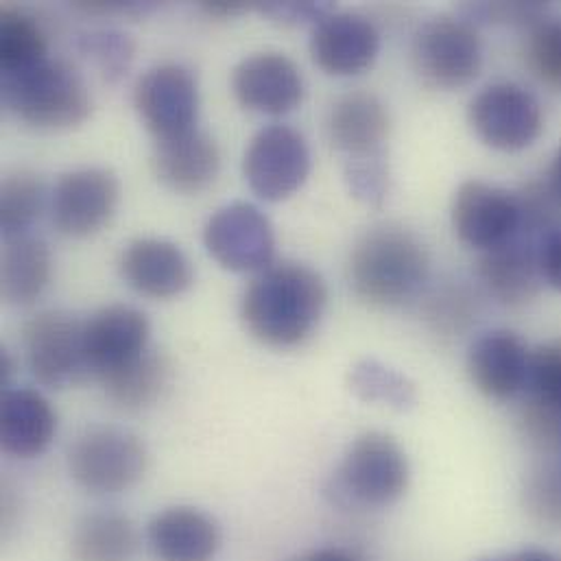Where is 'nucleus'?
Wrapping results in <instances>:
<instances>
[{"label":"nucleus","instance_id":"obj_1","mask_svg":"<svg viewBox=\"0 0 561 561\" xmlns=\"http://www.w3.org/2000/svg\"><path fill=\"white\" fill-rule=\"evenodd\" d=\"M325 306V282L314 270L299 263H280L261 272L248 286L241 317L256 341L284 350L312 336Z\"/></svg>","mask_w":561,"mask_h":561},{"label":"nucleus","instance_id":"obj_2","mask_svg":"<svg viewBox=\"0 0 561 561\" xmlns=\"http://www.w3.org/2000/svg\"><path fill=\"white\" fill-rule=\"evenodd\" d=\"M354 295L374 308L413 301L431 276L426 245L402 226H376L354 245L347 265Z\"/></svg>","mask_w":561,"mask_h":561},{"label":"nucleus","instance_id":"obj_3","mask_svg":"<svg viewBox=\"0 0 561 561\" xmlns=\"http://www.w3.org/2000/svg\"><path fill=\"white\" fill-rule=\"evenodd\" d=\"M411 466L402 446L387 433L356 437L325 483V499L341 510H387L409 490Z\"/></svg>","mask_w":561,"mask_h":561},{"label":"nucleus","instance_id":"obj_4","mask_svg":"<svg viewBox=\"0 0 561 561\" xmlns=\"http://www.w3.org/2000/svg\"><path fill=\"white\" fill-rule=\"evenodd\" d=\"M2 103L22 123L61 131L83 125L92 96L83 77L61 59H44L26 70L2 75Z\"/></svg>","mask_w":561,"mask_h":561},{"label":"nucleus","instance_id":"obj_5","mask_svg":"<svg viewBox=\"0 0 561 561\" xmlns=\"http://www.w3.org/2000/svg\"><path fill=\"white\" fill-rule=\"evenodd\" d=\"M147 468L145 442L121 426H90L68 448L72 481L94 496H114L136 488Z\"/></svg>","mask_w":561,"mask_h":561},{"label":"nucleus","instance_id":"obj_6","mask_svg":"<svg viewBox=\"0 0 561 561\" xmlns=\"http://www.w3.org/2000/svg\"><path fill=\"white\" fill-rule=\"evenodd\" d=\"M83 330L85 321L68 310H44L24 323V363L42 387L68 389L92 378Z\"/></svg>","mask_w":561,"mask_h":561},{"label":"nucleus","instance_id":"obj_7","mask_svg":"<svg viewBox=\"0 0 561 561\" xmlns=\"http://www.w3.org/2000/svg\"><path fill=\"white\" fill-rule=\"evenodd\" d=\"M411 55L415 72L439 90L466 88L483 68V42L477 26L453 15L424 22L413 37Z\"/></svg>","mask_w":561,"mask_h":561},{"label":"nucleus","instance_id":"obj_8","mask_svg":"<svg viewBox=\"0 0 561 561\" xmlns=\"http://www.w3.org/2000/svg\"><path fill=\"white\" fill-rule=\"evenodd\" d=\"M477 138L496 151L529 149L545 129V110L538 96L520 83L496 81L485 85L468 107Z\"/></svg>","mask_w":561,"mask_h":561},{"label":"nucleus","instance_id":"obj_9","mask_svg":"<svg viewBox=\"0 0 561 561\" xmlns=\"http://www.w3.org/2000/svg\"><path fill=\"white\" fill-rule=\"evenodd\" d=\"M208 254L228 272L261 274L274 265L276 234L272 221L252 204H230L217 210L206 228Z\"/></svg>","mask_w":561,"mask_h":561},{"label":"nucleus","instance_id":"obj_10","mask_svg":"<svg viewBox=\"0 0 561 561\" xmlns=\"http://www.w3.org/2000/svg\"><path fill=\"white\" fill-rule=\"evenodd\" d=\"M243 173L254 195L265 202H284L295 195L310 173L306 138L288 125H267L250 142Z\"/></svg>","mask_w":561,"mask_h":561},{"label":"nucleus","instance_id":"obj_11","mask_svg":"<svg viewBox=\"0 0 561 561\" xmlns=\"http://www.w3.org/2000/svg\"><path fill=\"white\" fill-rule=\"evenodd\" d=\"M134 103L156 140H169L197 129L199 85L182 64H158L136 83Z\"/></svg>","mask_w":561,"mask_h":561},{"label":"nucleus","instance_id":"obj_12","mask_svg":"<svg viewBox=\"0 0 561 561\" xmlns=\"http://www.w3.org/2000/svg\"><path fill=\"white\" fill-rule=\"evenodd\" d=\"M450 217L457 239L481 254L523 237L516 193L481 180H468L457 188Z\"/></svg>","mask_w":561,"mask_h":561},{"label":"nucleus","instance_id":"obj_13","mask_svg":"<svg viewBox=\"0 0 561 561\" xmlns=\"http://www.w3.org/2000/svg\"><path fill=\"white\" fill-rule=\"evenodd\" d=\"M121 202L116 173L101 167L68 171L50 193L53 226L70 239H85L103 230Z\"/></svg>","mask_w":561,"mask_h":561},{"label":"nucleus","instance_id":"obj_14","mask_svg":"<svg viewBox=\"0 0 561 561\" xmlns=\"http://www.w3.org/2000/svg\"><path fill=\"white\" fill-rule=\"evenodd\" d=\"M380 53V31L354 11H332L314 24L310 55L332 77H354L374 66Z\"/></svg>","mask_w":561,"mask_h":561},{"label":"nucleus","instance_id":"obj_15","mask_svg":"<svg viewBox=\"0 0 561 561\" xmlns=\"http://www.w3.org/2000/svg\"><path fill=\"white\" fill-rule=\"evenodd\" d=\"M85 358L92 378H101L151 347V323L134 306L112 304L85 319Z\"/></svg>","mask_w":561,"mask_h":561},{"label":"nucleus","instance_id":"obj_16","mask_svg":"<svg viewBox=\"0 0 561 561\" xmlns=\"http://www.w3.org/2000/svg\"><path fill=\"white\" fill-rule=\"evenodd\" d=\"M237 101L259 114H288L304 101L301 70L282 53H254L245 57L232 75Z\"/></svg>","mask_w":561,"mask_h":561},{"label":"nucleus","instance_id":"obj_17","mask_svg":"<svg viewBox=\"0 0 561 561\" xmlns=\"http://www.w3.org/2000/svg\"><path fill=\"white\" fill-rule=\"evenodd\" d=\"M328 140L343 162L387 156L391 118L387 105L371 92H350L334 101L325 121Z\"/></svg>","mask_w":561,"mask_h":561},{"label":"nucleus","instance_id":"obj_18","mask_svg":"<svg viewBox=\"0 0 561 561\" xmlns=\"http://www.w3.org/2000/svg\"><path fill=\"white\" fill-rule=\"evenodd\" d=\"M531 350L514 330H490L468 352L472 385L490 400H512L527 387Z\"/></svg>","mask_w":561,"mask_h":561},{"label":"nucleus","instance_id":"obj_19","mask_svg":"<svg viewBox=\"0 0 561 561\" xmlns=\"http://www.w3.org/2000/svg\"><path fill=\"white\" fill-rule=\"evenodd\" d=\"M158 561H213L221 551V525L199 507L175 505L158 512L145 531Z\"/></svg>","mask_w":561,"mask_h":561},{"label":"nucleus","instance_id":"obj_20","mask_svg":"<svg viewBox=\"0 0 561 561\" xmlns=\"http://www.w3.org/2000/svg\"><path fill=\"white\" fill-rule=\"evenodd\" d=\"M121 276L134 290L153 299H171L193 284V265L180 245L164 239L131 241L118 263Z\"/></svg>","mask_w":561,"mask_h":561},{"label":"nucleus","instance_id":"obj_21","mask_svg":"<svg viewBox=\"0 0 561 561\" xmlns=\"http://www.w3.org/2000/svg\"><path fill=\"white\" fill-rule=\"evenodd\" d=\"M57 413L31 387H7L0 400V446L15 459H35L53 444Z\"/></svg>","mask_w":561,"mask_h":561},{"label":"nucleus","instance_id":"obj_22","mask_svg":"<svg viewBox=\"0 0 561 561\" xmlns=\"http://www.w3.org/2000/svg\"><path fill=\"white\" fill-rule=\"evenodd\" d=\"M219 169V145L202 129H193L169 140H158L153 149L156 178L175 193L195 195L206 191L217 180Z\"/></svg>","mask_w":561,"mask_h":561},{"label":"nucleus","instance_id":"obj_23","mask_svg":"<svg viewBox=\"0 0 561 561\" xmlns=\"http://www.w3.org/2000/svg\"><path fill=\"white\" fill-rule=\"evenodd\" d=\"M477 276L499 304L518 308L536 299L542 286L538 241L518 237L501 248L481 254Z\"/></svg>","mask_w":561,"mask_h":561},{"label":"nucleus","instance_id":"obj_24","mask_svg":"<svg viewBox=\"0 0 561 561\" xmlns=\"http://www.w3.org/2000/svg\"><path fill=\"white\" fill-rule=\"evenodd\" d=\"M140 534L134 520L114 510H96L81 516L70 536L75 561H136Z\"/></svg>","mask_w":561,"mask_h":561},{"label":"nucleus","instance_id":"obj_25","mask_svg":"<svg viewBox=\"0 0 561 561\" xmlns=\"http://www.w3.org/2000/svg\"><path fill=\"white\" fill-rule=\"evenodd\" d=\"M107 400L125 411H145L162 400L171 385V363L164 352L149 347L134 360L99 378Z\"/></svg>","mask_w":561,"mask_h":561},{"label":"nucleus","instance_id":"obj_26","mask_svg":"<svg viewBox=\"0 0 561 561\" xmlns=\"http://www.w3.org/2000/svg\"><path fill=\"white\" fill-rule=\"evenodd\" d=\"M50 272V250L42 239L24 234L4 241L0 263V290L9 304H33L46 290Z\"/></svg>","mask_w":561,"mask_h":561},{"label":"nucleus","instance_id":"obj_27","mask_svg":"<svg viewBox=\"0 0 561 561\" xmlns=\"http://www.w3.org/2000/svg\"><path fill=\"white\" fill-rule=\"evenodd\" d=\"M44 59H48V42L42 24L22 9L4 7L0 11L2 75L26 70Z\"/></svg>","mask_w":561,"mask_h":561},{"label":"nucleus","instance_id":"obj_28","mask_svg":"<svg viewBox=\"0 0 561 561\" xmlns=\"http://www.w3.org/2000/svg\"><path fill=\"white\" fill-rule=\"evenodd\" d=\"M46 206V191L37 173L20 169L0 184V230L4 241L28 234Z\"/></svg>","mask_w":561,"mask_h":561},{"label":"nucleus","instance_id":"obj_29","mask_svg":"<svg viewBox=\"0 0 561 561\" xmlns=\"http://www.w3.org/2000/svg\"><path fill=\"white\" fill-rule=\"evenodd\" d=\"M350 389L363 402H378L396 411H409L417 402L415 385L376 358H363L352 367Z\"/></svg>","mask_w":561,"mask_h":561},{"label":"nucleus","instance_id":"obj_30","mask_svg":"<svg viewBox=\"0 0 561 561\" xmlns=\"http://www.w3.org/2000/svg\"><path fill=\"white\" fill-rule=\"evenodd\" d=\"M77 48L99 68L101 77L110 83L121 81L136 53L131 35L118 28H90L77 35Z\"/></svg>","mask_w":561,"mask_h":561},{"label":"nucleus","instance_id":"obj_31","mask_svg":"<svg viewBox=\"0 0 561 561\" xmlns=\"http://www.w3.org/2000/svg\"><path fill=\"white\" fill-rule=\"evenodd\" d=\"M523 55L529 72L561 94V18L547 15L531 26L527 31Z\"/></svg>","mask_w":561,"mask_h":561},{"label":"nucleus","instance_id":"obj_32","mask_svg":"<svg viewBox=\"0 0 561 561\" xmlns=\"http://www.w3.org/2000/svg\"><path fill=\"white\" fill-rule=\"evenodd\" d=\"M516 197L523 215V237L536 241L561 226V204L545 178H534L523 184Z\"/></svg>","mask_w":561,"mask_h":561},{"label":"nucleus","instance_id":"obj_33","mask_svg":"<svg viewBox=\"0 0 561 561\" xmlns=\"http://www.w3.org/2000/svg\"><path fill=\"white\" fill-rule=\"evenodd\" d=\"M525 391L529 400L561 411V341L531 350Z\"/></svg>","mask_w":561,"mask_h":561},{"label":"nucleus","instance_id":"obj_34","mask_svg":"<svg viewBox=\"0 0 561 561\" xmlns=\"http://www.w3.org/2000/svg\"><path fill=\"white\" fill-rule=\"evenodd\" d=\"M525 505L540 523L561 527V468L542 463L534 468L525 483Z\"/></svg>","mask_w":561,"mask_h":561},{"label":"nucleus","instance_id":"obj_35","mask_svg":"<svg viewBox=\"0 0 561 561\" xmlns=\"http://www.w3.org/2000/svg\"><path fill=\"white\" fill-rule=\"evenodd\" d=\"M343 178L350 195L365 206L378 208L389 195V162L387 156L343 162Z\"/></svg>","mask_w":561,"mask_h":561},{"label":"nucleus","instance_id":"obj_36","mask_svg":"<svg viewBox=\"0 0 561 561\" xmlns=\"http://www.w3.org/2000/svg\"><path fill=\"white\" fill-rule=\"evenodd\" d=\"M463 20L470 24H510L520 28H531L549 15L545 2H472L461 7Z\"/></svg>","mask_w":561,"mask_h":561},{"label":"nucleus","instance_id":"obj_37","mask_svg":"<svg viewBox=\"0 0 561 561\" xmlns=\"http://www.w3.org/2000/svg\"><path fill=\"white\" fill-rule=\"evenodd\" d=\"M472 297L463 288H448L433 297L428 319L437 330L461 332L472 319Z\"/></svg>","mask_w":561,"mask_h":561},{"label":"nucleus","instance_id":"obj_38","mask_svg":"<svg viewBox=\"0 0 561 561\" xmlns=\"http://www.w3.org/2000/svg\"><path fill=\"white\" fill-rule=\"evenodd\" d=\"M265 15L280 24H317L336 7L332 2H261L256 4Z\"/></svg>","mask_w":561,"mask_h":561},{"label":"nucleus","instance_id":"obj_39","mask_svg":"<svg viewBox=\"0 0 561 561\" xmlns=\"http://www.w3.org/2000/svg\"><path fill=\"white\" fill-rule=\"evenodd\" d=\"M538 263L542 280L561 293V226L538 239Z\"/></svg>","mask_w":561,"mask_h":561},{"label":"nucleus","instance_id":"obj_40","mask_svg":"<svg viewBox=\"0 0 561 561\" xmlns=\"http://www.w3.org/2000/svg\"><path fill=\"white\" fill-rule=\"evenodd\" d=\"M77 7L88 13H145L153 9L147 2H79Z\"/></svg>","mask_w":561,"mask_h":561},{"label":"nucleus","instance_id":"obj_41","mask_svg":"<svg viewBox=\"0 0 561 561\" xmlns=\"http://www.w3.org/2000/svg\"><path fill=\"white\" fill-rule=\"evenodd\" d=\"M479 561H561V556L553 551H545V549H523L510 556H496V558H485Z\"/></svg>","mask_w":561,"mask_h":561},{"label":"nucleus","instance_id":"obj_42","mask_svg":"<svg viewBox=\"0 0 561 561\" xmlns=\"http://www.w3.org/2000/svg\"><path fill=\"white\" fill-rule=\"evenodd\" d=\"M290 561H358L352 553L343 551V549H336V547H323V549H314V551H308L299 558Z\"/></svg>","mask_w":561,"mask_h":561},{"label":"nucleus","instance_id":"obj_43","mask_svg":"<svg viewBox=\"0 0 561 561\" xmlns=\"http://www.w3.org/2000/svg\"><path fill=\"white\" fill-rule=\"evenodd\" d=\"M202 9L208 15H215V18H232V15H239V13L248 11L250 4L248 2H226V0H219V2H204Z\"/></svg>","mask_w":561,"mask_h":561},{"label":"nucleus","instance_id":"obj_44","mask_svg":"<svg viewBox=\"0 0 561 561\" xmlns=\"http://www.w3.org/2000/svg\"><path fill=\"white\" fill-rule=\"evenodd\" d=\"M545 180H547L549 188L553 191V195L558 197V202L561 204V145L560 149L556 151V156H553L551 164H549V171H547Z\"/></svg>","mask_w":561,"mask_h":561},{"label":"nucleus","instance_id":"obj_45","mask_svg":"<svg viewBox=\"0 0 561 561\" xmlns=\"http://www.w3.org/2000/svg\"><path fill=\"white\" fill-rule=\"evenodd\" d=\"M11 374H13V363H11V356L7 354V350H2V354H0V380H2V387H4V389L9 387Z\"/></svg>","mask_w":561,"mask_h":561}]
</instances>
